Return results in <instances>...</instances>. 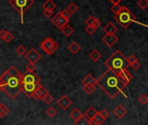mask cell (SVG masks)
I'll return each mask as SVG.
<instances>
[{
    "mask_svg": "<svg viewBox=\"0 0 148 125\" xmlns=\"http://www.w3.org/2000/svg\"><path fill=\"white\" fill-rule=\"evenodd\" d=\"M22 75L15 66H10L0 77V90L10 99H15L22 92Z\"/></svg>",
    "mask_w": 148,
    "mask_h": 125,
    "instance_id": "1",
    "label": "cell"
},
{
    "mask_svg": "<svg viewBox=\"0 0 148 125\" xmlns=\"http://www.w3.org/2000/svg\"><path fill=\"white\" fill-rule=\"evenodd\" d=\"M95 84H97L110 99L115 98L120 93L127 97L125 93V85L121 82L116 72L108 69L100 77L96 79Z\"/></svg>",
    "mask_w": 148,
    "mask_h": 125,
    "instance_id": "2",
    "label": "cell"
},
{
    "mask_svg": "<svg viewBox=\"0 0 148 125\" xmlns=\"http://www.w3.org/2000/svg\"><path fill=\"white\" fill-rule=\"evenodd\" d=\"M105 66L108 69L112 70L114 72L118 73L123 70H127L129 67V64H128L125 56L120 50H116L105 62Z\"/></svg>",
    "mask_w": 148,
    "mask_h": 125,
    "instance_id": "3",
    "label": "cell"
},
{
    "mask_svg": "<svg viewBox=\"0 0 148 125\" xmlns=\"http://www.w3.org/2000/svg\"><path fill=\"white\" fill-rule=\"evenodd\" d=\"M116 22L121 25L124 29H127L133 22L135 21V16L125 6H122L121 11L114 17Z\"/></svg>",
    "mask_w": 148,
    "mask_h": 125,
    "instance_id": "4",
    "label": "cell"
},
{
    "mask_svg": "<svg viewBox=\"0 0 148 125\" xmlns=\"http://www.w3.org/2000/svg\"><path fill=\"white\" fill-rule=\"evenodd\" d=\"M9 3L20 14L21 22L23 23V14L27 10H29L34 4V0H10Z\"/></svg>",
    "mask_w": 148,
    "mask_h": 125,
    "instance_id": "5",
    "label": "cell"
},
{
    "mask_svg": "<svg viewBox=\"0 0 148 125\" xmlns=\"http://www.w3.org/2000/svg\"><path fill=\"white\" fill-rule=\"evenodd\" d=\"M40 47L47 55L51 56L59 49L60 46L52 37H47L41 43Z\"/></svg>",
    "mask_w": 148,
    "mask_h": 125,
    "instance_id": "6",
    "label": "cell"
},
{
    "mask_svg": "<svg viewBox=\"0 0 148 125\" xmlns=\"http://www.w3.org/2000/svg\"><path fill=\"white\" fill-rule=\"evenodd\" d=\"M41 83V78L34 72H26L25 74L22 75V84H31L39 86Z\"/></svg>",
    "mask_w": 148,
    "mask_h": 125,
    "instance_id": "7",
    "label": "cell"
},
{
    "mask_svg": "<svg viewBox=\"0 0 148 125\" xmlns=\"http://www.w3.org/2000/svg\"><path fill=\"white\" fill-rule=\"evenodd\" d=\"M69 19L65 18L64 17L62 16L61 12L59 11L58 13H56L52 18H51V23L59 30H61L63 26H65L66 24H69Z\"/></svg>",
    "mask_w": 148,
    "mask_h": 125,
    "instance_id": "8",
    "label": "cell"
},
{
    "mask_svg": "<svg viewBox=\"0 0 148 125\" xmlns=\"http://www.w3.org/2000/svg\"><path fill=\"white\" fill-rule=\"evenodd\" d=\"M24 57L28 60V62L29 64H36L42 57L41 54L34 48H31L29 51L26 52V54L24 55Z\"/></svg>",
    "mask_w": 148,
    "mask_h": 125,
    "instance_id": "9",
    "label": "cell"
},
{
    "mask_svg": "<svg viewBox=\"0 0 148 125\" xmlns=\"http://www.w3.org/2000/svg\"><path fill=\"white\" fill-rule=\"evenodd\" d=\"M117 75H118V77H119V79L121 80V82L125 86H127V85L131 82V80L133 79L132 74H131L127 70H123L118 72Z\"/></svg>",
    "mask_w": 148,
    "mask_h": 125,
    "instance_id": "10",
    "label": "cell"
},
{
    "mask_svg": "<svg viewBox=\"0 0 148 125\" xmlns=\"http://www.w3.org/2000/svg\"><path fill=\"white\" fill-rule=\"evenodd\" d=\"M47 93H49V91H48L43 86H42V85L40 84V85L33 91V93L31 94L30 97L34 98L35 100H40V99H42V97H43L44 95H46Z\"/></svg>",
    "mask_w": 148,
    "mask_h": 125,
    "instance_id": "11",
    "label": "cell"
},
{
    "mask_svg": "<svg viewBox=\"0 0 148 125\" xmlns=\"http://www.w3.org/2000/svg\"><path fill=\"white\" fill-rule=\"evenodd\" d=\"M102 41L107 46L113 47L118 42V37L114 34H106L105 36H103Z\"/></svg>",
    "mask_w": 148,
    "mask_h": 125,
    "instance_id": "12",
    "label": "cell"
},
{
    "mask_svg": "<svg viewBox=\"0 0 148 125\" xmlns=\"http://www.w3.org/2000/svg\"><path fill=\"white\" fill-rule=\"evenodd\" d=\"M57 104L62 110H66L72 104V101L67 96H62V97H60V99L57 100Z\"/></svg>",
    "mask_w": 148,
    "mask_h": 125,
    "instance_id": "13",
    "label": "cell"
},
{
    "mask_svg": "<svg viewBox=\"0 0 148 125\" xmlns=\"http://www.w3.org/2000/svg\"><path fill=\"white\" fill-rule=\"evenodd\" d=\"M127 110L125 109V107L122 106V105H118V106L114 109V114L119 119L123 118V117L127 115Z\"/></svg>",
    "mask_w": 148,
    "mask_h": 125,
    "instance_id": "14",
    "label": "cell"
},
{
    "mask_svg": "<svg viewBox=\"0 0 148 125\" xmlns=\"http://www.w3.org/2000/svg\"><path fill=\"white\" fill-rule=\"evenodd\" d=\"M118 30V28L113 23H108L104 28H103V31L106 34H115V32Z\"/></svg>",
    "mask_w": 148,
    "mask_h": 125,
    "instance_id": "15",
    "label": "cell"
},
{
    "mask_svg": "<svg viewBox=\"0 0 148 125\" xmlns=\"http://www.w3.org/2000/svg\"><path fill=\"white\" fill-rule=\"evenodd\" d=\"M69 117L70 118H72L74 120V122H76L78 121L82 117H83V114L77 109V108H75L70 113H69Z\"/></svg>",
    "mask_w": 148,
    "mask_h": 125,
    "instance_id": "16",
    "label": "cell"
},
{
    "mask_svg": "<svg viewBox=\"0 0 148 125\" xmlns=\"http://www.w3.org/2000/svg\"><path fill=\"white\" fill-rule=\"evenodd\" d=\"M98 113V111L94 108V107H89L87 110H86V112H85V114L83 115L87 119H88V120H91V119H93L94 117H95V116Z\"/></svg>",
    "mask_w": 148,
    "mask_h": 125,
    "instance_id": "17",
    "label": "cell"
},
{
    "mask_svg": "<svg viewBox=\"0 0 148 125\" xmlns=\"http://www.w3.org/2000/svg\"><path fill=\"white\" fill-rule=\"evenodd\" d=\"M96 79L91 75V74H88L82 81V84L84 85H88V84H95Z\"/></svg>",
    "mask_w": 148,
    "mask_h": 125,
    "instance_id": "18",
    "label": "cell"
},
{
    "mask_svg": "<svg viewBox=\"0 0 148 125\" xmlns=\"http://www.w3.org/2000/svg\"><path fill=\"white\" fill-rule=\"evenodd\" d=\"M61 31H62V33L66 37H69L73 33H74V29L70 26V25H69V24H66L65 26H63L62 29H61Z\"/></svg>",
    "mask_w": 148,
    "mask_h": 125,
    "instance_id": "19",
    "label": "cell"
},
{
    "mask_svg": "<svg viewBox=\"0 0 148 125\" xmlns=\"http://www.w3.org/2000/svg\"><path fill=\"white\" fill-rule=\"evenodd\" d=\"M68 49H69V50L72 54L75 55V54H77V53L79 52V50H81V46H80L76 42H72V43L69 45Z\"/></svg>",
    "mask_w": 148,
    "mask_h": 125,
    "instance_id": "20",
    "label": "cell"
},
{
    "mask_svg": "<svg viewBox=\"0 0 148 125\" xmlns=\"http://www.w3.org/2000/svg\"><path fill=\"white\" fill-rule=\"evenodd\" d=\"M43 10H52L54 11V10L56 8V4L52 1V0H47L43 4H42Z\"/></svg>",
    "mask_w": 148,
    "mask_h": 125,
    "instance_id": "21",
    "label": "cell"
},
{
    "mask_svg": "<svg viewBox=\"0 0 148 125\" xmlns=\"http://www.w3.org/2000/svg\"><path fill=\"white\" fill-rule=\"evenodd\" d=\"M89 57L93 62H97L100 60V58L101 57V54L97 50H94L90 54H89Z\"/></svg>",
    "mask_w": 148,
    "mask_h": 125,
    "instance_id": "22",
    "label": "cell"
},
{
    "mask_svg": "<svg viewBox=\"0 0 148 125\" xmlns=\"http://www.w3.org/2000/svg\"><path fill=\"white\" fill-rule=\"evenodd\" d=\"M83 90L87 94L91 95L96 90V87H95V84H88V85H84Z\"/></svg>",
    "mask_w": 148,
    "mask_h": 125,
    "instance_id": "23",
    "label": "cell"
},
{
    "mask_svg": "<svg viewBox=\"0 0 148 125\" xmlns=\"http://www.w3.org/2000/svg\"><path fill=\"white\" fill-rule=\"evenodd\" d=\"M56 113H57L56 110L54 107H52V106L49 107V108L46 110V114H47V116L49 117H51V118L54 117L56 115Z\"/></svg>",
    "mask_w": 148,
    "mask_h": 125,
    "instance_id": "24",
    "label": "cell"
},
{
    "mask_svg": "<svg viewBox=\"0 0 148 125\" xmlns=\"http://www.w3.org/2000/svg\"><path fill=\"white\" fill-rule=\"evenodd\" d=\"M67 10H68L69 11V13L72 15V14L75 13V12L78 10V6H77V4L75 3H71L68 6Z\"/></svg>",
    "mask_w": 148,
    "mask_h": 125,
    "instance_id": "25",
    "label": "cell"
},
{
    "mask_svg": "<svg viewBox=\"0 0 148 125\" xmlns=\"http://www.w3.org/2000/svg\"><path fill=\"white\" fill-rule=\"evenodd\" d=\"M42 100L45 104H51V103L54 101V97H53L49 93H47L46 95H44V96L42 97Z\"/></svg>",
    "mask_w": 148,
    "mask_h": 125,
    "instance_id": "26",
    "label": "cell"
},
{
    "mask_svg": "<svg viewBox=\"0 0 148 125\" xmlns=\"http://www.w3.org/2000/svg\"><path fill=\"white\" fill-rule=\"evenodd\" d=\"M9 112V109L4 105V104H0V118L5 117Z\"/></svg>",
    "mask_w": 148,
    "mask_h": 125,
    "instance_id": "27",
    "label": "cell"
},
{
    "mask_svg": "<svg viewBox=\"0 0 148 125\" xmlns=\"http://www.w3.org/2000/svg\"><path fill=\"white\" fill-rule=\"evenodd\" d=\"M75 125H90L89 124V120L87 119L84 116L82 117L78 121L75 122Z\"/></svg>",
    "mask_w": 148,
    "mask_h": 125,
    "instance_id": "28",
    "label": "cell"
},
{
    "mask_svg": "<svg viewBox=\"0 0 148 125\" xmlns=\"http://www.w3.org/2000/svg\"><path fill=\"white\" fill-rule=\"evenodd\" d=\"M16 54H18L19 56H24L27 52L26 48L23 45H19L16 49Z\"/></svg>",
    "mask_w": 148,
    "mask_h": 125,
    "instance_id": "29",
    "label": "cell"
},
{
    "mask_svg": "<svg viewBox=\"0 0 148 125\" xmlns=\"http://www.w3.org/2000/svg\"><path fill=\"white\" fill-rule=\"evenodd\" d=\"M96 19H97V18H96L95 17L90 16V17H88V19L85 21V23L87 24V26H94V24H95Z\"/></svg>",
    "mask_w": 148,
    "mask_h": 125,
    "instance_id": "30",
    "label": "cell"
},
{
    "mask_svg": "<svg viewBox=\"0 0 148 125\" xmlns=\"http://www.w3.org/2000/svg\"><path fill=\"white\" fill-rule=\"evenodd\" d=\"M137 4L141 10H146L148 7V0H138Z\"/></svg>",
    "mask_w": 148,
    "mask_h": 125,
    "instance_id": "31",
    "label": "cell"
},
{
    "mask_svg": "<svg viewBox=\"0 0 148 125\" xmlns=\"http://www.w3.org/2000/svg\"><path fill=\"white\" fill-rule=\"evenodd\" d=\"M139 103H140V104H142V105L147 104L148 103L147 95H146V94H142V95H140V97H139Z\"/></svg>",
    "mask_w": 148,
    "mask_h": 125,
    "instance_id": "32",
    "label": "cell"
},
{
    "mask_svg": "<svg viewBox=\"0 0 148 125\" xmlns=\"http://www.w3.org/2000/svg\"><path fill=\"white\" fill-rule=\"evenodd\" d=\"M121 8H122V6L121 5H120V3H117V4H114L112 7H111V11L114 13V14H118L120 11H121Z\"/></svg>",
    "mask_w": 148,
    "mask_h": 125,
    "instance_id": "33",
    "label": "cell"
},
{
    "mask_svg": "<svg viewBox=\"0 0 148 125\" xmlns=\"http://www.w3.org/2000/svg\"><path fill=\"white\" fill-rule=\"evenodd\" d=\"M13 39H14V35H13L11 32L7 31V33H6V35L4 36V37H3V40L5 41L6 43H10Z\"/></svg>",
    "mask_w": 148,
    "mask_h": 125,
    "instance_id": "34",
    "label": "cell"
},
{
    "mask_svg": "<svg viewBox=\"0 0 148 125\" xmlns=\"http://www.w3.org/2000/svg\"><path fill=\"white\" fill-rule=\"evenodd\" d=\"M94 119L95 120V122H96V123H97L99 125H101L103 123H104V122H105V119H104V118L100 115V113H99V112L95 116Z\"/></svg>",
    "mask_w": 148,
    "mask_h": 125,
    "instance_id": "35",
    "label": "cell"
},
{
    "mask_svg": "<svg viewBox=\"0 0 148 125\" xmlns=\"http://www.w3.org/2000/svg\"><path fill=\"white\" fill-rule=\"evenodd\" d=\"M25 70H26V72H31V73H34L35 70H36V65L33 64H28L25 67Z\"/></svg>",
    "mask_w": 148,
    "mask_h": 125,
    "instance_id": "36",
    "label": "cell"
},
{
    "mask_svg": "<svg viewBox=\"0 0 148 125\" xmlns=\"http://www.w3.org/2000/svg\"><path fill=\"white\" fill-rule=\"evenodd\" d=\"M96 30H97V29H96L95 26H87V27L85 28V31H86L88 35H93V34L95 32Z\"/></svg>",
    "mask_w": 148,
    "mask_h": 125,
    "instance_id": "37",
    "label": "cell"
},
{
    "mask_svg": "<svg viewBox=\"0 0 148 125\" xmlns=\"http://www.w3.org/2000/svg\"><path fill=\"white\" fill-rule=\"evenodd\" d=\"M127 63H128V64H129V66H130V65H131V64H133L134 63L137 62V61H138V59H137V57H136L134 55H131V56L127 59Z\"/></svg>",
    "mask_w": 148,
    "mask_h": 125,
    "instance_id": "38",
    "label": "cell"
},
{
    "mask_svg": "<svg viewBox=\"0 0 148 125\" xmlns=\"http://www.w3.org/2000/svg\"><path fill=\"white\" fill-rule=\"evenodd\" d=\"M99 113H100V115H101V116L105 120L109 117V112H108V110H106V109H103V110H101Z\"/></svg>",
    "mask_w": 148,
    "mask_h": 125,
    "instance_id": "39",
    "label": "cell"
},
{
    "mask_svg": "<svg viewBox=\"0 0 148 125\" xmlns=\"http://www.w3.org/2000/svg\"><path fill=\"white\" fill-rule=\"evenodd\" d=\"M61 12V14H62V17H64L65 18H68V19H69V17H70V16H71V14L69 13V11L67 10V9H65V10H62V11H60Z\"/></svg>",
    "mask_w": 148,
    "mask_h": 125,
    "instance_id": "40",
    "label": "cell"
},
{
    "mask_svg": "<svg viewBox=\"0 0 148 125\" xmlns=\"http://www.w3.org/2000/svg\"><path fill=\"white\" fill-rule=\"evenodd\" d=\"M130 66L133 68V70H138L140 68V64L139 63V61H137V62L134 63L133 64H131Z\"/></svg>",
    "mask_w": 148,
    "mask_h": 125,
    "instance_id": "41",
    "label": "cell"
},
{
    "mask_svg": "<svg viewBox=\"0 0 148 125\" xmlns=\"http://www.w3.org/2000/svg\"><path fill=\"white\" fill-rule=\"evenodd\" d=\"M43 14L46 17H51V16L54 14V11L52 10H43Z\"/></svg>",
    "mask_w": 148,
    "mask_h": 125,
    "instance_id": "42",
    "label": "cell"
},
{
    "mask_svg": "<svg viewBox=\"0 0 148 125\" xmlns=\"http://www.w3.org/2000/svg\"><path fill=\"white\" fill-rule=\"evenodd\" d=\"M101 22L99 19H96V21H95V23L94 26H95L96 29H98V28H100V27H101Z\"/></svg>",
    "mask_w": 148,
    "mask_h": 125,
    "instance_id": "43",
    "label": "cell"
},
{
    "mask_svg": "<svg viewBox=\"0 0 148 125\" xmlns=\"http://www.w3.org/2000/svg\"><path fill=\"white\" fill-rule=\"evenodd\" d=\"M6 33H7V31L5 30H0V38L1 39H3V37L6 35Z\"/></svg>",
    "mask_w": 148,
    "mask_h": 125,
    "instance_id": "44",
    "label": "cell"
},
{
    "mask_svg": "<svg viewBox=\"0 0 148 125\" xmlns=\"http://www.w3.org/2000/svg\"><path fill=\"white\" fill-rule=\"evenodd\" d=\"M89 124L90 125H99L96 122H95V120L93 118V119H91V120H89Z\"/></svg>",
    "mask_w": 148,
    "mask_h": 125,
    "instance_id": "45",
    "label": "cell"
},
{
    "mask_svg": "<svg viewBox=\"0 0 148 125\" xmlns=\"http://www.w3.org/2000/svg\"><path fill=\"white\" fill-rule=\"evenodd\" d=\"M111 3H113L114 4H117V3H120L122 0H109Z\"/></svg>",
    "mask_w": 148,
    "mask_h": 125,
    "instance_id": "46",
    "label": "cell"
}]
</instances>
